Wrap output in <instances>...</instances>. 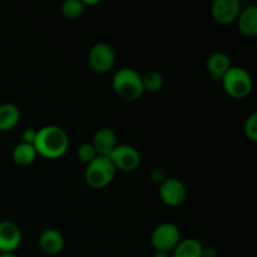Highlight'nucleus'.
Masks as SVG:
<instances>
[{
  "instance_id": "6e6552de",
  "label": "nucleus",
  "mask_w": 257,
  "mask_h": 257,
  "mask_svg": "<svg viewBox=\"0 0 257 257\" xmlns=\"http://www.w3.org/2000/svg\"><path fill=\"white\" fill-rule=\"evenodd\" d=\"M187 196L185 185L180 180L167 177L160 185V197L165 205L170 207H178L182 205Z\"/></svg>"
},
{
  "instance_id": "2eb2a0df",
  "label": "nucleus",
  "mask_w": 257,
  "mask_h": 257,
  "mask_svg": "<svg viewBox=\"0 0 257 257\" xmlns=\"http://www.w3.org/2000/svg\"><path fill=\"white\" fill-rule=\"evenodd\" d=\"M20 120V110L12 103L0 104V131L7 132L18 125Z\"/></svg>"
},
{
  "instance_id": "f257e3e1",
  "label": "nucleus",
  "mask_w": 257,
  "mask_h": 257,
  "mask_svg": "<svg viewBox=\"0 0 257 257\" xmlns=\"http://www.w3.org/2000/svg\"><path fill=\"white\" fill-rule=\"evenodd\" d=\"M33 146L37 155L54 160L65 155L69 148V137L63 128L58 125H47L37 131Z\"/></svg>"
},
{
  "instance_id": "39448f33",
  "label": "nucleus",
  "mask_w": 257,
  "mask_h": 257,
  "mask_svg": "<svg viewBox=\"0 0 257 257\" xmlns=\"http://www.w3.org/2000/svg\"><path fill=\"white\" fill-rule=\"evenodd\" d=\"M181 241L180 228L171 222H165L158 225L153 230L151 236V243L153 248L160 252H170L175 250L176 246Z\"/></svg>"
},
{
  "instance_id": "6ab92c4d",
  "label": "nucleus",
  "mask_w": 257,
  "mask_h": 257,
  "mask_svg": "<svg viewBox=\"0 0 257 257\" xmlns=\"http://www.w3.org/2000/svg\"><path fill=\"white\" fill-rule=\"evenodd\" d=\"M62 14L68 19H77L85 12L84 3L80 0H67L62 4Z\"/></svg>"
},
{
  "instance_id": "f3484780",
  "label": "nucleus",
  "mask_w": 257,
  "mask_h": 257,
  "mask_svg": "<svg viewBox=\"0 0 257 257\" xmlns=\"http://www.w3.org/2000/svg\"><path fill=\"white\" fill-rule=\"evenodd\" d=\"M37 151H35L34 146L33 145H27V143L20 142L19 145H17L13 150L12 157L14 163H17L18 166H30L37 158Z\"/></svg>"
},
{
  "instance_id": "7ed1b4c3",
  "label": "nucleus",
  "mask_w": 257,
  "mask_h": 257,
  "mask_svg": "<svg viewBox=\"0 0 257 257\" xmlns=\"http://www.w3.org/2000/svg\"><path fill=\"white\" fill-rule=\"evenodd\" d=\"M115 167L112 161L104 156H97L85 168L84 178L89 187L100 190L112 183L115 177Z\"/></svg>"
},
{
  "instance_id": "dca6fc26",
  "label": "nucleus",
  "mask_w": 257,
  "mask_h": 257,
  "mask_svg": "<svg viewBox=\"0 0 257 257\" xmlns=\"http://www.w3.org/2000/svg\"><path fill=\"white\" fill-rule=\"evenodd\" d=\"M203 246L196 238H186L178 242L171 257H202Z\"/></svg>"
},
{
  "instance_id": "a878e982",
  "label": "nucleus",
  "mask_w": 257,
  "mask_h": 257,
  "mask_svg": "<svg viewBox=\"0 0 257 257\" xmlns=\"http://www.w3.org/2000/svg\"><path fill=\"white\" fill-rule=\"evenodd\" d=\"M0 257H19L15 255L14 252H7V253H0Z\"/></svg>"
},
{
  "instance_id": "423d86ee",
  "label": "nucleus",
  "mask_w": 257,
  "mask_h": 257,
  "mask_svg": "<svg viewBox=\"0 0 257 257\" xmlns=\"http://www.w3.org/2000/svg\"><path fill=\"white\" fill-rule=\"evenodd\" d=\"M115 170L122 172H133L141 165V155L133 146L117 145L108 156Z\"/></svg>"
},
{
  "instance_id": "4468645a",
  "label": "nucleus",
  "mask_w": 257,
  "mask_h": 257,
  "mask_svg": "<svg viewBox=\"0 0 257 257\" xmlns=\"http://www.w3.org/2000/svg\"><path fill=\"white\" fill-rule=\"evenodd\" d=\"M237 24L241 34L247 38H255L257 35V8L252 5L241 10Z\"/></svg>"
},
{
  "instance_id": "aec40b11",
  "label": "nucleus",
  "mask_w": 257,
  "mask_h": 257,
  "mask_svg": "<svg viewBox=\"0 0 257 257\" xmlns=\"http://www.w3.org/2000/svg\"><path fill=\"white\" fill-rule=\"evenodd\" d=\"M77 155L78 158H79L83 163H85V165L92 162V161L98 156L95 150L93 148L92 143H83V145H80L77 151Z\"/></svg>"
},
{
  "instance_id": "412c9836",
  "label": "nucleus",
  "mask_w": 257,
  "mask_h": 257,
  "mask_svg": "<svg viewBox=\"0 0 257 257\" xmlns=\"http://www.w3.org/2000/svg\"><path fill=\"white\" fill-rule=\"evenodd\" d=\"M243 131H245L246 137H247L251 142H256L257 141V113H252V114L246 119Z\"/></svg>"
},
{
  "instance_id": "9d476101",
  "label": "nucleus",
  "mask_w": 257,
  "mask_h": 257,
  "mask_svg": "<svg viewBox=\"0 0 257 257\" xmlns=\"http://www.w3.org/2000/svg\"><path fill=\"white\" fill-rule=\"evenodd\" d=\"M22 242L20 228L12 221L0 222V252H14Z\"/></svg>"
},
{
  "instance_id": "0eeeda50",
  "label": "nucleus",
  "mask_w": 257,
  "mask_h": 257,
  "mask_svg": "<svg viewBox=\"0 0 257 257\" xmlns=\"http://www.w3.org/2000/svg\"><path fill=\"white\" fill-rule=\"evenodd\" d=\"M115 62V53L109 44L98 43L93 45L88 54V63L93 72L104 74L109 72Z\"/></svg>"
},
{
  "instance_id": "5701e85b",
  "label": "nucleus",
  "mask_w": 257,
  "mask_h": 257,
  "mask_svg": "<svg viewBox=\"0 0 257 257\" xmlns=\"http://www.w3.org/2000/svg\"><path fill=\"white\" fill-rule=\"evenodd\" d=\"M37 137V131L33 130V128H28L24 130L22 133V142L27 143V145H33Z\"/></svg>"
},
{
  "instance_id": "a211bd4d",
  "label": "nucleus",
  "mask_w": 257,
  "mask_h": 257,
  "mask_svg": "<svg viewBox=\"0 0 257 257\" xmlns=\"http://www.w3.org/2000/svg\"><path fill=\"white\" fill-rule=\"evenodd\" d=\"M142 84L145 92L156 93L162 89L163 84H165V79H163L162 74L160 72L151 70V72H148L147 74L142 77Z\"/></svg>"
},
{
  "instance_id": "f03ea898",
  "label": "nucleus",
  "mask_w": 257,
  "mask_h": 257,
  "mask_svg": "<svg viewBox=\"0 0 257 257\" xmlns=\"http://www.w3.org/2000/svg\"><path fill=\"white\" fill-rule=\"evenodd\" d=\"M112 87L118 97L128 102L140 99L145 93L142 77L138 74L137 70L131 69V68H122L114 73Z\"/></svg>"
},
{
  "instance_id": "ddd939ff",
  "label": "nucleus",
  "mask_w": 257,
  "mask_h": 257,
  "mask_svg": "<svg viewBox=\"0 0 257 257\" xmlns=\"http://www.w3.org/2000/svg\"><path fill=\"white\" fill-rule=\"evenodd\" d=\"M39 246L47 255H57L64 247V237L55 228H47L40 235Z\"/></svg>"
},
{
  "instance_id": "393cba45",
  "label": "nucleus",
  "mask_w": 257,
  "mask_h": 257,
  "mask_svg": "<svg viewBox=\"0 0 257 257\" xmlns=\"http://www.w3.org/2000/svg\"><path fill=\"white\" fill-rule=\"evenodd\" d=\"M152 257H171V256L168 252H160V251H156V252L152 255Z\"/></svg>"
},
{
  "instance_id": "9b49d317",
  "label": "nucleus",
  "mask_w": 257,
  "mask_h": 257,
  "mask_svg": "<svg viewBox=\"0 0 257 257\" xmlns=\"http://www.w3.org/2000/svg\"><path fill=\"white\" fill-rule=\"evenodd\" d=\"M90 143H92L93 148H94L98 156L108 157L110 152L115 148V146H117V135H115L112 128H99L94 133Z\"/></svg>"
},
{
  "instance_id": "1a4fd4ad",
  "label": "nucleus",
  "mask_w": 257,
  "mask_h": 257,
  "mask_svg": "<svg viewBox=\"0 0 257 257\" xmlns=\"http://www.w3.org/2000/svg\"><path fill=\"white\" fill-rule=\"evenodd\" d=\"M241 13L238 0H215L211 8V14L217 24L227 25L237 20Z\"/></svg>"
},
{
  "instance_id": "4be33fe9",
  "label": "nucleus",
  "mask_w": 257,
  "mask_h": 257,
  "mask_svg": "<svg viewBox=\"0 0 257 257\" xmlns=\"http://www.w3.org/2000/svg\"><path fill=\"white\" fill-rule=\"evenodd\" d=\"M150 177H151V180L153 181V182L161 185V183H162L163 181L167 178V175H166V172H165V170H163V168L155 167L152 171H151Z\"/></svg>"
},
{
  "instance_id": "b1692460",
  "label": "nucleus",
  "mask_w": 257,
  "mask_h": 257,
  "mask_svg": "<svg viewBox=\"0 0 257 257\" xmlns=\"http://www.w3.org/2000/svg\"><path fill=\"white\" fill-rule=\"evenodd\" d=\"M202 257H216V251L213 247H203Z\"/></svg>"
},
{
  "instance_id": "20e7f679",
  "label": "nucleus",
  "mask_w": 257,
  "mask_h": 257,
  "mask_svg": "<svg viewBox=\"0 0 257 257\" xmlns=\"http://www.w3.org/2000/svg\"><path fill=\"white\" fill-rule=\"evenodd\" d=\"M223 90L235 99H243L252 90V78L241 67H231L221 79Z\"/></svg>"
},
{
  "instance_id": "f8f14e48",
  "label": "nucleus",
  "mask_w": 257,
  "mask_h": 257,
  "mask_svg": "<svg viewBox=\"0 0 257 257\" xmlns=\"http://www.w3.org/2000/svg\"><path fill=\"white\" fill-rule=\"evenodd\" d=\"M232 67L231 65V60L225 53H213L207 58L206 62V68H207V73L210 75L211 79L213 82H221L223 75L227 73V70Z\"/></svg>"
}]
</instances>
